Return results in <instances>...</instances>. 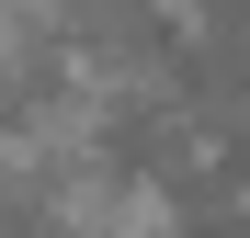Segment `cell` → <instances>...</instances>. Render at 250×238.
Returning a JSON list of instances; mask_svg holds the SVG:
<instances>
[{
	"instance_id": "6da1fadb",
	"label": "cell",
	"mask_w": 250,
	"mask_h": 238,
	"mask_svg": "<svg viewBox=\"0 0 250 238\" xmlns=\"http://www.w3.org/2000/svg\"><path fill=\"white\" fill-rule=\"evenodd\" d=\"M0 79H12V68H0Z\"/></svg>"
}]
</instances>
